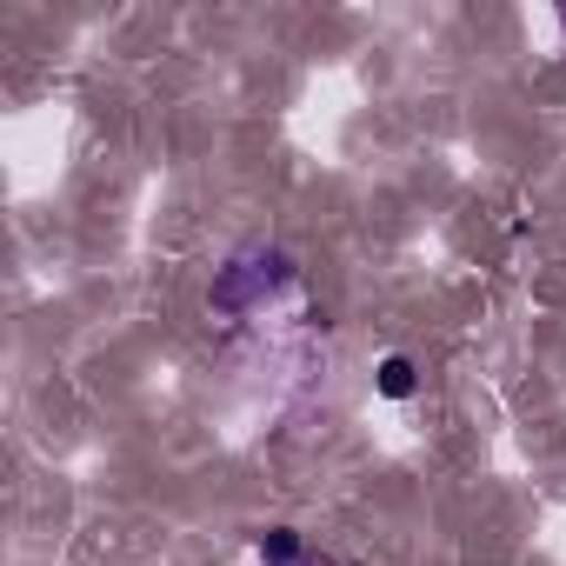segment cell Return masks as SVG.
<instances>
[{
  "label": "cell",
  "mask_w": 566,
  "mask_h": 566,
  "mask_svg": "<svg viewBox=\"0 0 566 566\" xmlns=\"http://www.w3.org/2000/svg\"><path fill=\"white\" fill-rule=\"evenodd\" d=\"M280 287H294V260L280 253V247H247V253H233V260L220 266L213 307H220V314H247L253 301H266V294H280Z\"/></svg>",
  "instance_id": "6da1fadb"
},
{
  "label": "cell",
  "mask_w": 566,
  "mask_h": 566,
  "mask_svg": "<svg viewBox=\"0 0 566 566\" xmlns=\"http://www.w3.org/2000/svg\"><path fill=\"white\" fill-rule=\"evenodd\" d=\"M559 21H566V14H559Z\"/></svg>",
  "instance_id": "277c9868"
},
{
  "label": "cell",
  "mask_w": 566,
  "mask_h": 566,
  "mask_svg": "<svg viewBox=\"0 0 566 566\" xmlns=\"http://www.w3.org/2000/svg\"><path fill=\"white\" fill-rule=\"evenodd\" d=\"M260 559H266V566H301L307 546H301L294 526H266V533H260Z\"/></svg>",
  "instance_id": "3957f363"
},
{
  "label": "cell",
  "mask_w": 566,
  "mask_h": 566,
  "mask_svg": "<svg viewBox=\"0 0 566 566\" xmlns=\"http://www.w3.org/2000/svg\"><path fill=\"white\" fill-rule=\"evenodd\" d=\"M374 387H380L387 400H413V387H420V367H413L407 354H387V360H380V380H374Z\"/></svg>",
  "instance_id": "7a4b0ae2"
}]
</instances>
